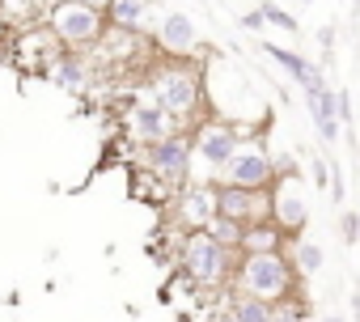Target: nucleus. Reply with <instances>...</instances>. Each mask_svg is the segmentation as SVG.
Masks as SVG:
<instances>
[{"label":"nucleus","instance_id":"f257e3e1","mask_svg":"<svg viewBox=\"0 0 360 322\" xmlns=\"http://www.w3.org/2000/svg\"><path fill=\"white\" fill-rule=\"evenodd\" d=\"M148 98L169 110L178 123H204V106H208V72L200 64L187 60H165L148 68Z\"/></svg>","mask_w":360,"mask_h":322},{"label":"nucleus","instance_id":"f03ea898","mask_svg":"<svg viewBox=\"0 0 360 322\" xmlns=\"http://www.w3.org/2000/svg\"><path fill=\"white\" fill-rule=\"evenodd\" d=\"M238 259L242 250H229L221 246L208 229H191L178 246V267L183 276L200 288H221V284H233V271H238Z\"/></svg>","mask_w":360,"mask_h":322},{"label":"nucleus","instance_id":"7ed1b4c3","mask_svg":"<svg viewBox=\"0 0 360 322\" xmlns=\"http://www.w3.org/2000/svg\"><path fill=\"white\" fill-rule=\"evenodd\" d=\"M301 271L292 267L288 250H267V255H242L238 271H233V288L263 297V301H284L297 292Z\"/></svg>","mask_w":360,"mask_h":322},{"label":"nucleus","instance_id":"20e7f679","mask_svg":"<svg viewBox=\"0 0 360 322\" xmlns=\"http://www.w3.org/2000/svg\"><path fill=\"white\" fill-rule=\"evenodd\" d=\"M144 170L165 187V191H183L191 183V170H195V144L191 136H165L157 144H144Z\"/></svg>","mask_w":360,"mask_h":322},{"label":"nucleus","instance_id":"39448f33","mask_svg":"<svg viewBox=\"0 0 360 322\" xmlns=\"http://www.w3.org/2000/svg\"><path fill=\"white\" fill-rule=\"evenodd\" d=\"M47 26H51V34L68 47V51H94L98 43H102V34H106V13H98V9H89V5H77V0H64V5L47 18Z\"/></svg>","mask_w":360,"mask_h":322},{"label":"nucleus","instance_id":"423d86ee","mask_svg":"<svg viewBox=\"0 0 360 322\" xmlns=\"http://www.w3.org/2000/svg\"><path fill=\"white\" fill-rule=\"evenodd\" d=\"M195 144V161H204L208 174L221 179V170L233 161V153L242 148V123H229V119H204L191 136Z\"/></svg>","mask_w":360,"mask_h":322},{"label":"nucleus","instance_id":"0eeeda50","mask_svg":"<svg viewBox=\"0 0 360 322\" xmlns=\"http://www.w3.org/2000/svg\"><path fill=\"white\" fill-rule=\"evenodd\" d=\"M276 179H280L276 157H271L263 144H242V148L233 153V161L221 170V179H217V183L246 187V191H271V187H276Z\"/></svg>","mask_w":360,"mask_h":322},{"label":"nucleus","instance_id":"6e6552de","mask_svg":"<svg viewBox=\"0 0 360 322\" xmlns=\"http://www.w3.org/2000/svg\"><path fill=\"white\" fill-rule=\"evenodd\" d=\"M271 221L288 238H301L309 229V195H305V183L297 174L276 179V187H271Z\"/></svg>","mask_w":360,"mask_h":322},{"label":"nucleus","instance_id":"1a4fd4ad","mask_svg":"<svg viewBox=\"0 0 360 322\" xmlns=\"http://www.w3.org/2000/svg\"><path fill=\"white\" fill-rule=\"evenodd\" d=\"M217 217H229L238 225L271 221V191H246V187L217 183Z\"/></svg>","mask_w":360,"mask_h":322},{"label":"nucleus","instance_id":"9d476101","mask_svg":"<svg viewBox=\"0 0 360 322\" xmlns=\"http://www.w3.org/2000/svg\"><path fill=\"white\" fill-rule=\"evenodd\" d=\"M153 43H157L169 60H191V56L200 51V30H195V22H191L187 13H165V18L157 22Z\"/></svg>","mask_w":360,"mask_h":322},{"label":"nucleus","instance_id":"9b49d317","mask_svg":"<svg viewBox=\"0 0 360 322\" xmlns=\"http://www.w3.org/2000/svg\"><path fill=\"white\" fill-rule=\"evenodd\" d=\"M127 131H131L140 144H157V140H165V136H178V131H183V123H178L169 110H161L153 98H144V102L131 106V115H127Z\"/></svg>","mask_w":360,"mask_h":322},{"label":"nucleus","instance_id":"f8f14e48","mask_svg":"<svg viewBox=\"0 0 360 322\" xmlns=\"http://www.w3.org/2000/svg\"><path fill=\"white\" fill-rule=\"evenodd\" d=\"M174 208H178V221H183L187 229H208L217 221V183L208 187H191L174 195Z\"/></svg>","mask_w":360,"mask_h":322},{"label":"nucleus","instance_id":"ddd939ff","mask_svg":"<svg viewBox=\"0 0 360 322\" xmlns=\"http://www.w3.org/2000/svg\"><path fill=\"white\" fill-rule=\"evenodd\" d=\"M263 56H271L276 60V68L284 72V77H292L301 89H314V85H326V77H322V68L314 64V60H305L301 51H288V47H276V43H263Z\"/></svg>","mask_w":360,"mask_h":322},{"label":"nucleus","instance_id":"4468645a","mask_svg":"<svg viewBox=\"0 0 360 322\" xmlns=\"http://www.w3.org/2000/svg\"><path fill=\"white\" fill-rule=\"evenodd\" d=\"M47 77H51L60 89H68V94H85V89H89V81H94L89 51H64V56L47 68Z\"/></svg>","mask_w":360,"mask_h":322},{"label":"nucleus","instance_id":"2eb2a0df","mask_svg":"<svg viewBox=\"0 0 360 322\" xmlns=\"http://www.w3.org/2000/svg\"><path fill=\"white\" fill-rule=\"evenodd\" d=\"M288 233L276 225V221H255V225H246V233H242V255H267V250H288Z\"/></svg>","mask_w":360,"mask_h":322},{"label":"nucleus","instance_id":"dca6fc26","mask_svg":"<svg viewBox=\"0 0 360 322\" xmlns=\"http://www.w3.org/2000/svg\"><path fill=\"white\" fill-rule=\"evenodd\" d=\"M288 259H292V267L301 271V276H318L322 271V263H326V250H322V242H314V238H292L288 242Z\"/></svg>","mask_w":360,"mask_h":322},{"label":"nucleus","instance_id":"f3484780","mask_svg":"<svg viewBox=\"0 0 360 322\" xmlns=\"http://www.w3.org/2000/svg\"><path fill=\"white\" fill-rule=\"evenodd\" d=\"M148 9H153L148 0H115L110 13H106V22H110V26H119V30H144L140 22H144V13H148Z\"/></svg>","mask_w":360,"mask_h":322},{"label":"nucleus","instance_id":"a211bd4d","mask_svg":"<svg viewBox=\"0 0 360 322\" xmlns=\"http://www.w3.org/2000/svg\"><path fill=\"white\" fill-rule=\"evenodd\" d=\"M301 98H305V110H309L314 127H322L326 119H339V115H335V89H330V85H314V89H301Z\"/></svg>","mask_w":360,"mask_h":322},{"label":"nucleus","instance_id":"6ab92c4d","mask_svg":"<svg viewBox=\"0 0 360 322\" xmlns=\"http://www.w3.org/2000/svg\"><path fill=\"white\" fill-rule=\"evenodd\" d=\"M229 309H233L238 322H271V301L250 297V292H238V288H233V297H229Z\"/></svg>","mask_w":360,"mask_h":322},{"label":"nucleus","instance_id":"aec40b11","mask_svg":"<svg viewBox=\"0 0 360 322\" xmlns=\"http://www.w3.org/2000/svg\"><path fill=\"white\" fill-rule=\"evenodd\" d=\"M271 322H314L309 318V301L301 292H292L284 301H271Z\"/></svg>","mask_w":360,"mask_h":322},{"label":"nucleus","instance_id":"412c9836","mask_svg":"<svg viewBox=\"0 0 360 322\" xmlns=\"http://www.w3.org/2000/svg\"><path fill=\"white\" fill-rule=\"evenodd\" d=\"M208 233H212L221 246H229V250H242V233H246V225H238V221H229V217H217V221L208 225Z\"/></svg>","mask_w":360,"mask_h":322},{"label":"nucleus","instance_id":"4be33fe9","mask_svg":"<svg viewBox=\"0 0 360 322\" xmlns=\"http://www.w3.org/2000/svg\"><path fill=\"white\" fill-rule=\"evenodd\" d=\"M259 9L267 13V22H271V26H280V30H288V34H297V30H301V22H297L292 13H284V9L276 5V0H263V5H259Z\"/></svg>","mask_w":360,"mask_h":322},{"label":"nucleus","instance_id":"5701e85b","mask_svg":"<svg viewBox=\"0 0 360 322\" xmlns=\"http://www.w3.org/2000/svg\"><path fill=\"white\" fill-rule=\"evenodd\" d=\"M309 179H314V191H330V157H309Z\"/></svg>","mask_w":360,"mask_h":322},{"label":"nucleus","instance_id":"b1692460","mask_svg":"<svg viewBox=\"0 0 360 322\" xmlns=\"http://www.w3.org/2000/svg\"><path fill=\"white\" fill-rule=\"evenodd\" d=\"M339 233H343V246L352 250L360 242V212H339Z\"/></svg>","mask_w":360,"mask_h":322},{"label":"nucleus","instance_id":"393cba45","mask_svg":"<svg viewBox=\"0 0 360 322\" xmlns=\"http://www.w3.org/2000/svg\"><path fill=\"white\" fill-rule=\"evenodd\" d=\"M26 5H30V13H34V22H47L60 5H64V0H26Z\"/></svg>","mask_w":360,"mask_h":322},{"label":"nucleus","instance_id":"a878e982","mask_svg":"<svg viewBox=\"0 0 360 322\" xmlns=\"http://www.w3.org/2000/svg\"><path fill=\"white\" fill-rule=\"evenodd\" d=\"M242 30H267V13H263V9L242 13Z\"/></svg>","mask_w":360,"mask_h":322},{"label":"nucleus","instance_id":"bb28decb","mask_svg":"<svg viewBox=\"0 0 360 322\" xmlns=\"http://www.w3.org/2000/svg\"><path fill=\"white\" fill-rule=\"evenodd\" d=\"M335 115L343 123H352V98H347V89H335Z\"/></svg>","mask_w":360,"mask_h":322},{"label":"nucleus","instance_id":"cd10ccee","mask_svg":"<svg viewBox=\"0 0 360 322\" xmlns=\"http://www.w3.org/2000/svg\"><path fill=\"white\" fill-rule=\"evenodd\" d=\"M77 5H89V9H98V13H110L115 0H77Z\"/></svg>","mask_w":360,"mask_h":322},{"label":"nucleus","instance_id":"c85d7f7f","mask_svg":"<svg viewBox=\"0 0 360 322\" xmlns=\"http://www.w3.org/2000/svg\"><path fill=\"white\" fill-rule=\"evenodd\" d=\"M318 43H322V51H326V56H330V47H335V30H330V26H326V30H322V34H318Z\"/></svg>","mask_w":360,"mask_h":322},{"label":"nucleus","instance_id":"c756f323","mask_svg":"<svg viewBox=\"0 0 360 322\" xmlns=\"http://www.w3.org/2000/svg\"><path fill=\"white\" fill-rule=\"evenodd\" d=\"M208 322H238V318H233V309H229V305H225V309H217V314H212V318H208Z\"/></svg>","mask_w":360,"mask_h":322},{"label":"nucleus","instance_id":"7c9ffc66","mask_svg":"<svg viewBox=\"0 0 360 322\" xmlns=\"http://www.w3.org/2000/svg\"><path fill=\"white\" fill-rule=\"evenodd\" d=\"M314 322H347L343 314H322V318H314Z\"/></svg>","mask_w":360,"mask_h":322},{"label":"nucleus","instance_id":"2f4dec72","mask_svg":"<svg viewBox=\"0 0 360 322\" xmlns=\"http://www.w3.org/2000/svg\"><path fill=\"white\" fill-rule=\"evenodd\" d=\"M297 5H314V0H297Z\"/></svg>","mask_w":360,"mask_h":322},{"label":"nucleus","instance_id":"473e14b6","mask_svg":"<svg viewBox=\"0 0 360 322\" xmlns=\"http://www.w3.org/2000/svg\"><path fill=\"white\" fill-rule=\"evenodd\" d=\"M352 5H356V9H360V0H352Z\"/></svg>","mask_w":360,"mask_h":322}]
</instances>
